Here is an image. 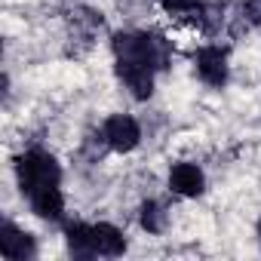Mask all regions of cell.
Returning <instances> with one entry per match:
<instances>
[{
  "label": "cell",
  "instance_id": "cell-8",
  "mask_svg": "<svg viewBox=\"0 0 261 261\" xmlns=\"http://www.w3.org/2000/svg\"><path fill=\"white\" fill-rule=\"evenodd\" d=\"M92 243H95V255H123L126 249V240L123 233L114 227V224H92Z\"/></svg>",
  "mask_w": 261,
  "mask_h": 261
},
{
  "label": "cell",
  "instance_id": "cell-13",
  "mask_svg": "<svg viewBox=\"0 0 261 261\" xmlns=\"http://www.w3.org/2000/svg\"><path fill=\"white\" fill-rule=\"evenodd\" d=\"M258 233H261V221H258Z\"/></svg>",
  "mask_w": 261,
  "mask_h": 261
},
{
  "label": "cell",
  "instance_id": "cell-4",
  "mask_svg": "<svg viewBox=\"0 0 261 261\" xmlns=\"http://www.w3.org/2000/svg\"><path fill=\"white\" fill-rule=\"evenodd\" d=\"M197 74L209 86H224L227 80V56L218 46H203L197 53Z\"/></svg>",
  "mask_w": 261,
  "mask_h": 261
},
{
  "label": "cell",
  "instance_id": "cell-6",
  "mask_svg": "<svg viewBox=\"0 0 261 261\" xmlns=\"http://www.w3.org/2000/svg\"><path fill=\"white\" fill-rule=\"evenodd\" d=\"M28 197H31V209H34L40 218H49V221L62 218V212H65V200H62L59 185L37 188V191H34V194H28Z\"/></svg>",
  "mask_w": 261,
  "mask_h": 261
},
{
  "label": "cell",
  "instance_id": "cell-12",
  "mask_svg": "<svg viewBox=\"0 0 261 261\" xmlns=\"http://www.w3.org/2000/svg\"><path fill=\"white\" fill-rule=\"evenodd\" d=\"M243 19L246 25H261V0H243Z\"/></svg>",
  "mask_w": 261,
  "mask_h": 261
},
{
  "label": "cell",
  "instance_id": "cell-9",
  "mask_svg": "<svg viewBox=\"0 0 261 261\" xmlns=\"http://www.w3.org/2000/svg\"><path fill=\"white\" fill-rule=\"evenodd\" d=\"M68 246L74 255L80 258H89L95 255V243H92V224H68Z\"/></svg>",
  "mask_w": 261,
  "mask_h": 261
},
{
  "label": "cell",
  "instance_id": "cell-7",
  "mask_svg": "<svg viewBox=\"0 0 261 261\" xmlns=\"http://www.w3.org/2000/svg\"><path fill=\"white\" fill-rule=\"evenodd\" d=\"M0 252L4 258H31L34 255V240L31 233L19 230L16 224H4V237H0Z\"/></svg>",
  "mask_w": 261,
  "mask_h": 261
},
{
  "label": "cell",
  "instance_id": "cell-2",
  "mask_svg": "<svg viewBox=\"0 0 261 261\" xmlns=\"http://www.w3.org/2000/svg\"><path fill=\"white\" fill-rule=\"evenodd\" d=\"M101 133H105V145L114 148V151H133V148L139 145V139H142L139 123H136L133 117H126V114L108 117V123H105Z\"/></svg>",
  "mask_w": 261,
  "mask_h": 261
},
{
  "label": "cell",
  "instance_id": "cell-10",
  "mask_svg": "<svg viewBox=\"0 0 261 261\" xmlns=\"http://www.w3.org/2000/svg\"><path fill=\"white\" fill-rule=\"evenodd\" d=\"M163 10L169 16H178V19H194V22H203V4L200 0H160Z\"/></svg>",
  "mask_w": 261,
  "mask_h": 261
},
{
  "label": "cell",
  "instance_id": "cell-3",
  "mask_svg": "<svg viewBox=\"0 0 261 261\" xmlns=\"http://www.w3.org/2000/svg\"><path fill=\"white\" fill-rule=\"evenodd\" d=\"M117 74H120V80L129 86V92H133L139 101L151 98V92H154V68L139 65V62H120L117 59Z\"/></svg>",
  "mask_w": 261,
  "mask_h": 261
},
{
  "label": "cell",
  "instance_id": "cell-11",
  "mask_svg": "<svg viewBox=\"0 0 261 261\" xmlns=\"http://www.w3.org/2000/svg\"><path fill=\"white\" fill-rule=\"evenodd\" d=\"M142 227L151 230V233H160V230L166 227V212H163L157 203H151V200L142 206Z\"/></svg>",
  "mask_w": 261,
  "mask_h": 261
},
{
  "label": "cell",
  "instance_id": "cell-1",
  "mask_svg": "<svg viewBox=\"0 0 261 261\" xmlns=\"http://www.w3.org/2000/svg\"><path fill=\"white\" fill-rule=\"evenodd\" d=\"M59 178H62V169L56 157L43 151H31L19 157V185L25 194H34L37 188H46V185H59Z\"/></svg>",
  "mask_w": 261,
  "mask_h": 261
},
{
  "label": "cell",
  "instance_id": "cell-5",
  "mask_svg": "<svg viewBox=\"0 0 261 261\" xmlns=\"http://www.w3.org/2000/svg\"><path fill=\"white\" fill-rule=\"evenodd\" d=\"M169 188L181 197H197L203 194V172L194 163H175L169 172Z\"/></svg>",
  "mask_w": 261,
  "mask_h": 261
}]
</instances>
